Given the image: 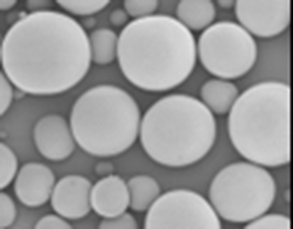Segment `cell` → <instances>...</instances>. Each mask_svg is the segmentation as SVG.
I'll return each instance as SVG.
<instances>
[{
	"mask_svg": "<svg viewBox=\"0 0 293 229\" xmlns=\"http://www.w3.org/2000/svg\"><path fill=\"white\" fill-rule=\"evenodd\" d=\"M0 59L12 84L40 96L72 88L92 62L85 30L69 15L52 10L19 17L3 38Z\"/></svg>",
	"mask_w": 293,
	"mask_h": 229,
	"instance_id": "obj_1",
	"label": "cell"
},
{
	"mask_svg": "<svg viewBox=\"0 0 293 229\" xmlns=\"http://www.w3.org/2000/svg\"><path fill=\"white\" fill-rule=\"evenodd\" d=\"M119 68L133 86L151 93L182 84L197 60L191 31L175 17L154 14L130 21L118 35Z\"/></svg>",
	"mask_w": 293,
	"mask_h": 229,
	"instance_id": "obj_2",
	"label": "cell"
},
{
	"mask_svg": "<svg viewBox=\"0 0 293 229\" xmlns=\"http://www.w3.org/2000/svg\"><path fill=\"white\" fill-rule=\"evenodd\" d=\"M229 135L244 158L275 167L291 160V88L286 82L264 81L239 94L229 113Z\"/></svg>",
	"mask_w": 293,
	"mask_h": 229,
	"instance_id": "obj_3",
	"label": "cell"
},
{
	"mask_svg": "<svg viewBox=\"0 0 293 229\" xmlns=\"http://www.w3.org/2000/svg\"><path fill=\"white\" fill-rule=\"evenodd\" d=\"M140 138L147 154L170 167L194 164L212 148L216 136L213 114L191 95H168L154 102L140 123Z\"/></svg>",
	"mask_w": 293,
	"mask_h": 229,
	"instance_id": "obj_4",
	"label": "cell"
},
{
	"mask_svg": "<svg viewBox=\"0 0 293 229\" xmlns=\"http://www.w3.org/2000/svg\"><path fill=\"white\" fill-rule=\"evenodd\" d=\"M140 111L133 96L116 85L104 84L84 92L74 102L69 125L84 152L110 157L129 149L137 139Z\"/></svg>",
	"mask_w": 293,
	"mask_h": 229,
	"instance_id": "obj_5",
	"label": "cell"
},
{
	"mask_svg": "<svg viewBox=\"0 0 293 229\" xmlns=\"http://www.w3.org/2000/svg\"><path fill=\"white\" fill-rule=\"evenodd\" d=\"M276 194L275 181L260 165L236 162L222 168L209 190L210 203L218 215L232 223L250 222L264 214Z\"/></svg>",
	"mask_w": 293,
	"mask_h": 229,
	"instance_id": "obj_6",
	"label": "cell"
},
{
	"mask_svg": "<svg viewBox=\"0 0 293 229\" xmlns=\"http://www.w3.org/2000/svg\"><path fill=\"white\" fill-rule=\"evenodd\" d=\"M196 50L197 59L207 72L228 80L250 72L257 54L253 37L230 20H219L203 30L196 41Z\"/></svg>",
	"mask_w": 293,
	"mask_h": 229,
	"instance_id": "obj_7",
	"label": "cell"
},
{
	"mask_svg": "<svg viewBox=\"0 0 293 229\" xmlns=\"http://www.w3.org/2000/svg\"><path fill=\"white\" fill-rule=\"evenodd\" d=\"M211 204L198 193L176 189L159 195L147 210L144 228L219 229Z\"/></svg>",
	"mask_w": 293,
	"mask_h": 229,
	"instance_id": "obj_8",
	"label": "cell"
},
{
	"mask_svg": "<svg viewBox=\"0 0 293 229\" xmlns=\"http://www.w3.org/2000/svg\"><path fill=\"white\" fill-rule=\"evenodd\" d=\"M290 0H237L234 15L243 28L260 39L277 36L289 29Z\"/></svg>",
	"mask_w": 293,
	"mask_h": 229,
	"instance_id": "obj_9",
	"label": "cell"
},
{
	"mask_svg": "<svg viewBox=\"0 0 293 229\" xmlns=\"http://www.w3.org/2000/svg\"><path fill=\"white\" fill-rule=\"evenodd\" d=\"M33 136L39 152L51 161L67 158L75 148L70 125L59 114H50L41 118L34 126Z\"/></svg>",
	"mask_w": 293,
	"mask_h": 229,
	"instance_id": "obj_10",
	"label": "cell"
},
{
	"mask_svg": "<svg viewBox=\"0 0 293 229\" xmlns=\"http://www.w3.org/2000/svg\"><path fill=\"white\" fill-rule=\"evenodd\" d=\"M91 182L79 175L63 176L54 185L50 197L53 210L67 219L77 220L86 216L91 209Z\"/></svg>",
	"mask_w": 293,
	"mask_h": 229,
	"instance_id": "obj_11",
	"label": "cell"
},
{
	"mask_svg": "<svg viewBox=\"0 0 293 229\" xmlns=\"http://www.w3.org/2000/svg\"><path fill=\"white\" fill-rule=\"evenodd\" d=\"M55 185V177L45 165L28 162L19 171L15 180L16 196L24 205L31 208L40 207L50 198Z\"/></svg>",
	"mask_w": 293,
	"mask_h": 229,
	"instance_id": "obj_12",
	"label": "cell"
},
{
	"mask_svg": "<svg viewBox=\"0 0 293 229\" xmlns=\"http://www.w3.org/2000/svg\"><path fill=\"white\" fill-rule=\"evenodd\" d=\"M90 204L91 209L104 218H112L126 212L129 206L126 183L118 175L103 177L92 186Z\"/></svg>",
	"mask_w": 293,
	"mask_h": 229,
	"instance_id": "obj_13",
	"label": "cell"
},
{
	"mask_svg": "<svg viewBox=\"0 0 293 229\" xmlns=\"http://www.w3.org/2000/svg\"><path fill=\"white\" fill-rule=\"evenodd\" d=\"M239 94L236 84L218 77L206 80L199 90L201 101L213 114L219 115L229 114Z\"/></svg>",
	"mask_w": 293,
	"mask_h": 229,
	"instance_id": "obj_14",
	"label": "cell"
},
{
	"mask_svg": "<svg viewBox=\"0 0 293 229\" xmlns=\"http://www.w3.org/2000/svg\"><path fill=\"white\" fill-rule=\"evenodd\" d=\"M175 16L190 31H203L213 23L216 9L210 0H179Z\"/></svg>",
	"mask_w": 293,
	"mask_h": 229,
	"instance_id": "obj_15",
	"label": "cell"
},
{
	"mask_svg": "<svg viewBox=\"0 0 293 229\" xmlns=\"http://www.w3.org/2000/svg\"><path fill=\"white\" fill-rule=\"evenodd\" d=\"M91 60L98 65L112 63L117 57L118 35L113 30L101 27L88 35Z\"/></svg>",
	"mask_w": 293,
	"mask_h": 229,
	"instance_id": "obj_16",
	"label": "cell"
},
{
	"mask_svg": "<svg viewBox=\"0 0 293 229\" xmlns=\"http://www.w3.org/2000/svg\"><path fill=\"white\" fill-rule=\"evenodd\" d=\"M129 195V207L137 212L147 210L159 197L160 188L152 177L138 175L126 183Z\"/></svg>",
	"mask_w": 293,
	"mask_h": 229,
	"instance_id": "obj_17",
	"label": "cell"
},
{
	"mask_svg": "<svg viewBox=\"0 0 293 229\" xmlns=\"http://www.w3.org/2000/svg\"><path fill=\"white\" fill-rule=\"evenodd\" d=\"M55 2L68 13L81 17L93 16L100 12L111 2L107 0H57Z\"/></svg>",
	"mask_w": 293,
	"mask_h": 229,
	"instance_id": "obj_18",
	"label": "cell"
},
{
	"mask_svg": "<svg viewBox=\"0 0 293 229\" xmlns=\"http://www.w3.org/2000/svg\"><path fill=\"white\" fill-rule=\"evenodd\" d=\"M0 187L2 190L12 181L18 169V160L15 153L2 142L0 145Z\"/></svg>",
	"mask_w": 293,
	"mask_h": 229,
	"instance_id": "obj_19",
	"label": "cell"
},
{
	"mask_svg": "<svg viewBox=\"0 0 293 229\" xmlns=\"http://www.w3.org/2000/svg\"><path fill=\"white\" fill-rule=\"evenodd\" d=\"M290 219L280 214H269L257 217L249 222L247 229H290Z\"/></svg>",
	"mask_w": 293,
	"mask_h": 229,
	"instance_id": "obj_20",
	"label": "cell"
},
{
	"mask_svg": "<svg viewBox=\"0 0 293 229\" xmlns=\"http://www.w3.org/2000/svg\"><path fill=\"white\" fill-rule=\"evenodd\" d=\"M158 3V0H126L123 2V7L129 17L134 19L156 14Z\"/></svg>",
	"mask_w": 293,
	"mask_h": 229,
	"instance_id": "obj_21",
	"label": "cell"
},
{
	"mask_svg": "<svg viewBox=\"0 0 293 229\" xmlns=\"http://www.w3.org/2000/svg\"><path fill=\"white\" fill-rule=\"evenodd\" d=\"M16 216V209L12 199L7 193H0V228H6L11 226Z\"/></svg>",
	"mask_w": 293,
	"mask_h": 229,
	"instance_id": "obj_22",
	"label": "cell"
},
{
	"mask_svg": "<svg viewBox=\"0 0 293 229\" xmlns=\"http://www.w3.org/2000/svg\"><path fill=\"white\" fill-rule=\"evenodd\" d=\"M137 223L129 213L124 212L116 216L104 218L99 224V229H137Z\"/></svg>",
	"mask_w": 293,
	"mask_h": 229,
	"instance_id": "obj_23",
	"label": "cell"
},
{
	"mask_svg": "<svg viewBox=\"0 0 293 229\" xmlns=\"http://www.w3.org/2000/svg\"><path fill=\"white\" fill-rule=\"evenodd\" d=\"M0 115H2L11 105L14 96V92L12 83L2 71L0 72Z\"/></svg>",
	"mask_w": 293,
	"mask_h": 229,
	"instance_id": "obj_24",
	"label": "cell"
},
{
	"mask_svg": "<svg viewBox=\"0 0 293 229\" xmlns=\"http://www.w3.org/2000/svg\"><path fill=\"white\" fill-rule=\"evenodd\" d=\"M37 229H72V226L59 216L49 214L41 217L34 227Z\"/></svg>",
	"mask_w": 293,
	"mask_h": 229,
	"instance_id": "obj_25",
	"label": "cell"
},
{
	"mask_svg": "<svg viewBox=\"0 0 293 229\" xmlns=\"http://www.w3.org/2000/svg\"><path fill=\"white\" fill-rule=\"evenodd\" d=\"M129 16L123 7H116L110 12L108 20L110 23L114 27H124L129 21Z\"/></svg>",
	"mask_w": 293,
	"mask_h": 229,
	"instance_id": "obj_26",
	"label": "cell"
},
{
	"mask_svg": "<svg viewBox=\"0 0 293 229\" xmlns=\"http://www.w3.org/2000/svg\"><path fill=\"white\" fill-rule=\"evenodd\" d=\"M54 2L51 0H28L25 7L30 13L39 12L51 10Z\"/></svg>",
	"mask_w": 293,
	"mask_h": 229,
	"instance_id": "obj_27",
	"label": "cell"
},
{
	"mask_svg": "<svg viewBox=\"0 0 293 229\" xmlns=\"http://www.w3.org/2000/svg\"><path fill=\"white\" fill-rule=\"evenodd\" d=\"M179 0H158L157 14L174 17Z\"/></svg>",
	"mask_w": 293,
	"mask_h": 229,
	"instance_id": "obj_28",
	"label": "cell"
},
{
	"mask_svg": "<svg viewBox=\"0 0 293 229\" xmlns=\"http://www.w3.org/2000/svg\"><path fill=\"white\" fill-rule=\"evenodd\" d=\"M79 22L84 30H91L95 29L97 20L93 16H89L82 17Z\"/></svg>",
	"mask_w": 293,
	"mask_h": 229,
	"instance_id": "obj_29",
	"label": "cell"
},
{
	"mask_svg": "<svg viewBox=\"0 0 293 229\" xmlns=\"http://www.w3.org/2000/svg\"><path fill=\"white\" fill-rule=\"evenodd\" d=\"M235 1L234 0H218L216 1V3L222 9L230 10L234 8Z\"/></svg>",
	"mask_w": 293,
	"mask_h": 229,
	"instance_id": "obj_30",
	"label": "cell"
},
{
	"mask_svg": "<svg viewBox=\"0 0 293 229\" xmlns=\"http://www.w3.org/2000/svg\"><path fill=\"white\" fill-rule=\"evenodd\" d=\"M18 1L16 0H0V9L2 11H7L14 8Z\"/></svg>",
	"mask_w": 293,
	"mask_h": 229,
	"instance_id": "obj_31",
	"label": "cell"
}]
</instances>
